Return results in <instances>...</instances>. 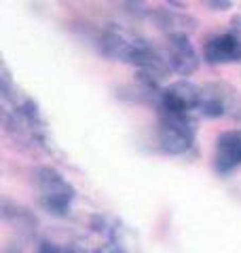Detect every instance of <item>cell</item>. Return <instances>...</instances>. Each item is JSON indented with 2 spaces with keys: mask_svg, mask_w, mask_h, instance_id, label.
I'll list each match as a JSON object with an SVG mask.
<instances>
[{
  "mask_svg": "<svg viewBox=\"0 0 241 253\" xmlns=\"http://www.w3.org/2000/svg\"><path fill=\"white\" fill-rule=\"evenodd\" d=\"M170 2H174V4H182V0H170Z\"/></svg>",
  "mask_w": 241,
  "mask_h": 253,
  "instance_id": "cell-11",
  "label": "cell"
},
{
  "mask_svg": "<svg viewBox=\"0 0 241 253\" xmlns=\"http://www.w3.org/2000/svg\"><path fill=\"white\" fill-rule=\"evenodd\" d=\"M197 121L192 112H159V148L170 156L188 154L195 146Z\"/></svg>",
  "mask_w": 241,
  "mask_h": 253,
  "instance_id": "cell-2",
  "label": "cell"
},
{
  "mask_svg": "<svg viewBox=\"0 0 241 253\" xmlns=\"http://www.w3.org/2000/svg\"><path fill=\"white\" fill-rule=\"evenodd\" d=\"M210 4H212V9H216V11H227L231 6V0H210Z\"/></svg>",
  "mask_w": 241,
  "mask_h": 253,
  "instance_id": "cell-10",
  "label": "cell"
},
{
  "mask_svg": "<svg viewBox=\"0 0 241 253\" xmlns=\"http://www.w3.org/2000/svg\"><path fill=\"white\" fill-rule=\"evenodd\" d=\"M0 215H2V219L6 224L13 226L15 230L21 232L23 236H34L36 228H38L36 217L32 215L26 207L15 205L9 199H2V203H0Z\"/></svg>",
  "mask_w": 241,
  "mask_h": 253,
  "instance_id": "cell-9",
  "label": "cell"
},
{
  "mask_svg": "<svg viewBox=\"0 0 241 253\" xmlns=\"http://www.w3.org/2000/svg\"><path fill=\"white\" fill-rule=\"evenodd\" d=\"M199 95H201V86H195L188 81H178L172 83L170 86H165L161 91V99L157 110L159 112H195L199 106Z\"/></svg>",
  "mask_w": 241,
  "mask_h": 253,
  "instance_id": "cell-4",
  "label": "cell"
},
{
  "mask_svg": "<svg viewBox=\"0 0 241 253\" xmlns=\"http://www.w3.org/2000/svg\"><path fill=\"white\" fill-rule=\"evenodd\" d=\"M203 59L210 66L241 61V34L239 32H227V34L212 36L203 46Z\"/></svg>",
  "mask_w": 241,
  "mask_h": 253,
  "instance_id": "cell-6",
  "label": "cell"
},
{
  "mask_svg": "<svg viewBox=\"0 0 241 253\" xmlns=\"http://www.w3.org/2000/svg\"><path fill=\"white\" fill-rule=\"evenodd\" d=\"M150 19L157 23L159 30H163L167 36L174 34H190L192 30L197 28V21L186 13L174 11V9H157L150 11Z\"/></svg>",
  "mask_w": 241,
  "mask_h": 253,
  "instance_id": "cell-8",
  "label": "cell"
},
{
  "mask_svg": "<svg viewBox=\"0 0 241 253\" xmlns=\"http://www.w3.org/2000/svg\"><path fill=\"white\" fill-rule=\"evenodd\" d=\"M197 112L203 118H241V95L229 83H207L201 86Z\"/></svg>",
  "mask_w": 241,
  "mask_h": 253,
  "instance_id": "cell-3",
  "label": "cell"
},
{
  "mask_svg": "<svg viewBox=\"0 0 241 253\" xmlns=\"http://www.w3.org/2000/svg\"><path fill=\"white\" fill-rule=\"evenodd\" d=\"M165 55L170 61L172 72L180 74V76H190L197 72L199 68V55L192 46L188 34H174L167 36V44H165Z\"/></svg>",
  "mask_w": 241,
  "mask_h": 253,
  "instance_id": "cell-5",
  "label": "cell"
},
{
  "mask_svg": "<svg viewBox=\"0 0 241 253\" xmlns=\"http://www.w3.org/2000/svg\"><path fill=\"white\" fill-rule=\"evenodd\" d=\"M241 165V131H227L216 139L214 169L220 175H227Z\"/></svg>",
  "mask_w": 241,
  "mask_h": 253,
  "instance_id": "cell-7",
  "label": "cell"
},
{
  "mask_svg": "<svg viewBox=\"0 0 241 253\" xmlns=\"http://www.w3.org/2000/svg\"><path fill=\"white\" fill-rule=\"evenodd\" d=\"M32 177L38 188V205L43 211L53 217H66L76 199L74 186L53 167H36Z\"/></svg>",
  "mask_w": 241,
  "mask_h": 253,
  "instance_id": "cell-1",
  "label": "cell"
}]
</instances>
